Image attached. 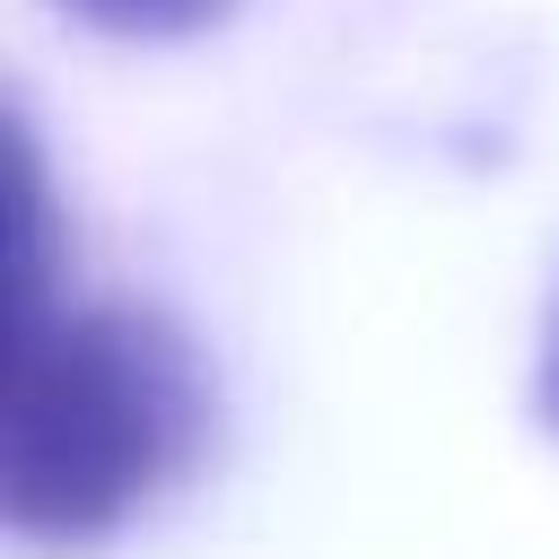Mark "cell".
Segmentation results:
<instances>
[{
	"mask_svg": "<svg viewBox=\"0 0 559 559\" xmlns=\"http://www.w3.org/2000/svg\"><path fill=\"white\" fill-rule=\"evenodd\" d=\"M210 376L157 306L17 297L0 402V515L17 542L87 550L192 472Z\"/></svg>",
	"mask_w": 559,
	"mask_h": 559,
	"instance_id": "6da1fadb",
	"label": "cell"
},
{
	"mask_svg": "<svg viewBox=\"0 0 559 559\" xmlns=\"http://www.w3.org/2000/svg\"><path fill=\"white\" fill-rule=\"evenodd\" d=\"M52 9H70V17L96 26V35L166 44V35H201V26H218L236 0H52Z\"/></svg>",
	"mask_w": 559,
	"mask_h": 559,
	"instance_id": "7a4b0ae2",
	"label": "cell"
},
{
	"mask_svg": "<svg viewBox=\"0 0 559 559\" xmlns=\"http://www.w3.org/2000/svg\"><path fill=\"white\" fill-rule=\"evenodd\" d=\"M533 402H542V428L559 437V314H550V349H542V384H533Z\"/></svg>",
	"mask_w": 559,
	"mask_h": 559,
	"instance_id": "3957f363",
	"label": "cell"
}]
</instances>
